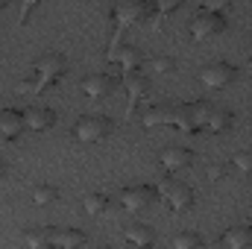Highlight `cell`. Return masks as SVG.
<instances>
[{
	"instance_id": "obj_21",
	"label": "cell",
	"mask_w": 252,
	"mask_h": 249,
	"mask_svg": "<svg viewBox=\"0 0 252 249\" xmlns=\"http://www.w3.org/2000/svg\"><path fill=\"white\" fill-rule=\"evenodd\" d=\"M205 126H208L211 132H226V129L232 126V112H226V109H214Z\"/></svg>"
},
{
	"instance_id": "obj_22",
	"label": "cell",
	"mask_w": 252,
	"mask_h": 249,
	"mask_svg": "<svg viewBox=\"0 0 252 249\" xmlns=\"http://www.w3.org/2000/svg\"><path fill=\"white\" fill-rule=\"evenodd\" d=\"M173 126H179L182 132H196L193 115H190V106H179V109H173Z\"/></svg>"
},
{
	"instance_id": "obj_27",
	"label": "cell",
	"mask_w": 252,
	"mask_h": 249,
	"mask_svg": "<svg viewBox=\"0 0 252 249\" xmlns=\"http://www.w3.org/2000/svg\"><path fill=\"white\" fill-rule=\"evenodd\" d=\"M226 6H229L226 0H205V3H202V9H205V12H217V15H220Z\"/></svg>"
},
{
	"instance_id": "obj_8",
	"label": "cell",
	"mask_w": 252,
	"mask_h": 249,
	"mask_svg": "<svg viewBox=\"0 0 252 249\" xmlns=\"http://www.w3.org/2000/svg\"><path fill=\"white\" fill-rule=\"evenodd\" d=\"M112 88H115V79L109 73H88L82 79V91L88 97H106V94H112Z\"/></svg>"
},
{
	"instance_id": "obj_7",
	"label": "cell",
	"mask_w": 252,
	"mask_h": 249,
	"mask_svg": "<svg viewBox=\"0 0 252 249\" xmlns=\"http://www.w3.org/2000/svg\"><path fill=\"white\" fill-rule=\"evenodd\" d=\"M56 124V112H50L47 106H32L24 112V126L32 129V132H44Z\"/></svg>"
},
{
	"instance_id": "obj_13",
	"label": "cell",
	"mask_w": 252,
	"mask_h": 249,
	"mask_svg": "<svg viewBox=\"0 0 252 249\" xmlns=\"http://www.w3.org/2000/svg\"><path fill=\"white\" fill-rule=\"evenodd\" d=\"M223 244H226V249H250L252 247V229L250 226H232L223 235Z\"/></svg>"
},
{
	"instance_id": "obj_19",
	"label": "cell",
	"mask_w": 252,
	"mask_h": 249,
	"mask_svg": "<svg viewBox=\"0 0 252 249\" xmlns=\"http://www.w3.org/2000/svg\"><path fill=\"white\" fill-rule=\"evenodd\" d=\"M124 82H126V88H129V94L138 100V97H144V91L150 88V79L144 76V73H138V70H132V73H126L124 76Z\"/></svg>"
},
{
	"instance_id": "obj_31",
	"label": "cell",
	"mask_w": 252,
	"mask_h": 249,
	"mask_svg": "<svg viewBox=\"0 0 252 249\" xmlns=\"http://www.w3.org/2000/svg\"><path fill=\"white\" fill-rule=\"evenodd\" d=\"M205 249H226V244H223V241H211Z\"/></svg>"
},
{
	"instance_id": "obj_26",
	"label": "cell",
	"mask_w": 252,
	"mask_h": 249,
	"mask_svg": "<svg viewBox=\"0 0 252 249\" xmlns=\"http://www.w3.org/2000/svg\"><path fill=\"white\" fill-rule=\"evenodd\" d=\"M153 70H173V56H153V62H150Z\"/></svg>"
},
{
	"instance_id": "obj_29",
	"label": "cell",
	"mask_w": 252,
	"mask_h": 249,
	"mask_svg": "<svg viewBox=\"0 0 252 249\" xmlns=\"http://www.w3.org/2000/svg\"><path fill=\"white\" fill-rule=\"evenodd\" d=\"M223 176H226V167H223V164H211V167H208V179H211V182H217V179H223Z\"/></svg>"
},
{
	"instance_id": "obj_35",
	"label": "cell",
	"mask_w": 252,
	"mask_h": 249,
	"mask_svg": "<svg viewBox=\"0 0 252 249\" xmlns=\"http://www.w3.org/2000/svg\"><path fill=\"white\" fill-rule=\"evenodd\" d=\"M250 109H252V100H250Z\"/></svg>"
},
{
	"instance_id": "obj_6",
	"label": "cell",
	"mask_w": 252,
	"mask_h": 249,
	"mask_svg": "<svg viewBox=\"0 0 252 249\" xmlns=\"http://www.w3.org/2000/svg\"><path fill=\"white\" fill-rule=\"evenodd\" d=\"M112 15L121 24H135V21H141V18L150 15V3H144V0H124V3H118L112 9Z\"/></svg>"
},
{
	"instance_id": "obj_20",
	"label": "cell",
	"mask_w": 252,
	"mask_h": 249,
	"mask_svg": "<svg viewBox=\"0 0 252 249\" xmlns=\"http://www.w3.org/2000/svg\"><path fill=\"white\" fill-rule=\"evenodd\" d=\"M170 247L173 249H199L202 247V235L199 232H179V235H173Z\"/></svg>"
},
{
	"instance_id": "obj_23",
	"label": "cell",
	"mask_w": 252,
	"mask_h": 249,
	"mask_svg": "<svg viewBox=\"0 0 252 249\" xmlns=\"http://www.w3.org/2000/svg\"><path fill=\"white\" fill-rule=\"evenodd\" d=\"M59 199V190L53 185H35L32 187V202L35 205H50V202H56Z\"/></svg>"
},
{
	"instance_id": "obj_9",
	"label": "cell",
	"mask_w": 252,
	"mask_h": 249,
	"mask_svg": "<svg viewBox=\"0 0 252 249\" xmlns=\"http://www.w3.org/2000/svg\"><path fill=\"white\" fill-rule=\"evenodd\" d=\"M158 158H161V164H164L167 170H179V167H188L190 164L193 153H190L188 147H176V144H173V147H164Z\"/></svg>"
},
{
	"instance_id": "obj_18",
	"label": "cell",
	"mask_w": 252,
	"mask_h": 249,
	"mask_svg": "<svg viewBox=\"0 0 252 249\" xmlns=\"http://www.w3.org/2000/svg\"><path fill=\"white\" fill-rule=\"evenodd\" d=\"M82 205H85L88 214H103V211L109 208V196H106L103 190H91V193H85Z\"/></svg>"
},
{
	"instance_id": "obj_25",
	"label": "cell",
	"mask_w": 252,
	"mask_h": 249,
	"mask_svg": "<svg viewBox=\"0 0 252 249\" xmlns=\"http://www.w3.org/2000/svg\"><path fill=\"white\" fill-rule=\"evenodd\" d=\"M232 164L238 173H252V153H235Z\"/></svg>"
},
{
	"instance_id": "obj_34",
	"label": "cell",
	"mask_w": 252,
	"mask_h": 249,
	"mask_svg": "<svg viewBox=\"0 0 252 249\" xmlns=\"http://www.w3.org/2000/svg\"><path fill=\"white\" fill-rule=\"evenodd\" d=\"M250 223H252V211H250Z\"/></svg>"
},
{
	"instance_id": "obj_36",
	"label": "cell",
	"mask_w": 252,
	"mask_h": 249,
	"mask_svg": "<svg viewBox=\"0 0 252 249\" xmlns=\"http://www.w3.org/2000/svg\"><path fill=\"white\" fill-rule=\"evenodd\" d=\"M250 193H252V185H250Z\"/></svg>"
},
{
	"instance_id": "obj_15",
	"label": "cell",
	"mask_w": 252,
	"mask_h": 249,
	"mask_svg": "<svg viewBox=\"0 0 252 249\" xmlns=\"http://www.w3.org/2000/svg\"><path fill=\"white\" fill-rule=\"evenodd\" d=\"M126 241L135 244L138 249H150L153 247V229L144 223H132V226H126Z\"/></svg>"
},
{
	"instance_id": "obj_4",
	"label": "cell",
	"mask_w": 252,
	"mask_h": 249,
	"mask_svg": "<svg viewBox=\"0 0 252 249\" xmlns=\"http://www.w3.org/2000/svg\"><path fill=\"white\" fill-rule=\"evenodd\" d=\"M226 27V18L217 15V12H196V18L190 21V32L193 38H208V35H217L220 30Z\"/></svg>"
},
{
	"instance_id": "obj_10",
	"label": "cell",
	"mask_w": 252,
	"mask_h": 249,
	"mask_svg": "<svg viewBox=\"0 0 252 249\" xmlns=\"http://www.w3.org/2000/svg\"><path fill=\"white\" fill-rule=\"evenodd\" d=\"M24 129H27V126H24V115H21V112H15V109H3V112H0V135H3V138L15 141Z\"/></svg>"
},
{
	"instance_id": "obj_30",
	"label": "cell",
	"mask_w": 252,
	"mask_h": 249,
	"mask_svg": "<svg viewBox=\"0 0 252 249\" xmlns=\"http://www.w3.org/2000/svg\"><path fill=\"white\" fill-rule=\"evenodd\" d=\"M158 9H161V12H173V9H179V0H161Z\"/></svg>"
},
{
	"instance_id": "obj_17",
	"label": "cell",
	"mask_w": 252,
	"mask_h": 249,
	"mask_svg": "<svg viewBox=\"0 0 252 249\" xmlns=\"http://www.w3.org/2000/svg\"><path fill=\"white\" fill-rule=\"evenodd\" d=\"M115 59L124 64L129 73H132V70H138V64L144 62V53H141L138 47H129V44H126V47H121V50L115 53Z\"/></svg>"
},
{
	"instance_id": "obj_12",
	"label": "cell",
	"mask_w": 252,
	"mask_h": 249,
	"mask_svg": "<svg viewBox=\"0 0 252 249\" xmlns=\"http://www.w3.org/2000/svg\"><path fill=\"white\" fill-rule=\"evenodd\" d=\"M167 202L173 205V211H185V208H190V205H193V190H190L185 182H170Z\"/></svg>"
},
{
	"instance_id": "obj_1",
	"label": "cell",
	"mask_w": 252,
	"mask_h": 249,
	"mask_svg": "<svg viewBox=\"0 0 252 249\" xmlns=\"http://www.w3.org/2000/svg\"><path fill=\"white\" fill-rule=\"evenodd\" d=\"M109 132H112V121H109L106 115H85V118H79V121L73 124V135H76L79 141H85V144H97V141H103Z\"/></svg>"
},
{
	"instance_id": "obj_2",
	"label": "cell",
	"mask_w": 252,
	"mask_h": 249,
	"mask_svg": "<svg viewBox=\"0 0 252 249\" xmlns=\"http://www.w3.org/2000/svg\"><path fill=\"white\" fill-rule=\"evenodd\" d=\"M235 76H238V70L229 62H208L199 70V82L205 88H226V85L235 82Z\"/></svg>"
},
{
	"instance_id": "obj_5",
	"label": "cell",
	"mask_w": 252,
	"mask_h": 249,
	"mask_svg": "<svg viewBox=\"0 0 252 249\" xmlns=\"http://www.w3.org/2000/svg\"><path fill=\"white\" fill-rule=\"evenodd\" d=\"M153 199H156V187L153 185H129V187H124V193H121V202H124L126 211H141V208H147Z\"/></svg>"
},
{
	"instance_id": "obj_11",
	"label": "cell",
	"mask_w": 252,
	"mask_h": 249,
	"mask_svg": "<svg viewBox=\"0 0 252 249\" xmlns=\"http://www.w3.org/2000/svg\"><path fill=\"white\" fill-rule=\"evenodd\" d=\"M141 124L147 126H161V124H173V109L167 106V103H156V106H147L144 109V118H141Z\"/></svg>"
},
{
	"instance_id": "obj_16",
	"label": "cell",
	"mask_w": 252,
	"mask_h": 249,
	"mask_svg": "<svg viewBox=\"0 0 252 249\" xmlns=\"http://www.w3.org/2000/svg\"><path fill=\"white\" fill-rule=\"evenodd\" d=\"M53 232L56 229H47V226H41V229H30L27 235H24V241H27V247L30 249H47L53 244Z\"/></svg>"
},
{
	"instance_id": "obj_24",
	"label": "cell",
	"mask_w": 252,
	"mask_h": 249,
	"mask_svg": "<svg viewBox=\"0 0 252 249\" xmlns=\"http://www.w3.org/2000/svg\"><path fill=\"white\" fill-rule=\"evenodd\" d=\"M211 112H214V109H211V103H205V100H199V103H193V106H190V115H193V124H196V129L208 124Z\"/></svg>"
},
{
	"instance_id": "obj_14",
	"label": "cell",
	"mask_w": 252,
	"mask_h": 249,
	"mask_svg": "<svg viewBox=\"0 0 252 249\" xmlns=\"http://www.w3.org/2000/svg\"><path fill=\"white\" fill-rule=\"evenodd\" d=\"M82 244H85L82 229H59V232H53V247L59 249H79Z\"/></svg>"
},
{
	"instance_id": "obj_33",
	"label": "cell",
	"mask_w": 252,
	"mask_h": 249,
	"mask_svg": "<svg viewBox=\"0 0 252 249\" xmlns=\"http://www.w3.org/2000/svg\"><path fill=\"white\" fill-rule=\"evenodd\" d=\"M103 249H115V247H103Z\"/></svg>"
},
{
	"instance_id": "obj_32",
	"label": "cell",
	"mask_w": 252,
	"mask_h": 249,
	"mask_svg": "<svg viewBox=\"0 0 252 249\" xmlns=\"http://www.w3.org/2000/svg\"><path fill=\"white\" fill-rule=\"evenodd\" d=\"M3 173H6V167H3V161H0V179H3Z\"/></svg>"
},
{
	"instance_id": "obj_28",
	"label": "cell",
	"mask_w": 252,
	"mask_h": 249,
	"mask_svg": "<svg viewBox=\"0 0 252 249\" xmlns=\"http://www.w3.org/2000/svg\"><path fill=\"white\" fill-rule=\"evenodd\" d=\"M32 88H38V76H27V79L18 82V91H21V94H27V91H32Z\"/></svg>"
},
{
	"instance_id": "obj_3",
	"label": "cell",
	"mask_w": 252,
	"mask_h": 249,
	"mask_svg": "<svg viewBox=\"0 0 252 249\" xmlns=\"http://www.w3.org/2000/svg\"><path fill=\"white\" fill-rule=\"evenodd\" d=\"M62 73H64V56H62V53H44V56L35 62L38 88H47V85H53V82H56Z\"/></svg>"
}]
</instances>
